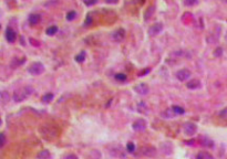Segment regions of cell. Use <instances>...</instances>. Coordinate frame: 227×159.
Here are the masks:
<instances>
[{
	"label": "cell",
	"mask_w": 227,
	"mask_h": 159,
	"mask_svg": "<svg viewBox=\"0 0 227 159\" xmlns=\"http://www.w3.org/2000/svg\"><path fill=\"white\" fill-rule=\"evenodd\" d=\"M33 90L31 86H25L23 88H19V90H16L15 93H13V100L15 102H22L25 100L30 94H32Z\"/></svg>",
	"instance_id": "6da1fadb"
},
{
	"label": "cell",
	"mask_w": 227,
	"mask_h": 159,
	"mask_svg": "<svg viewBox=\"0 0 227 159\" xmlns=\"http://www.w3.org/2000/svg\"><path fill=\"white\" fill-rule=\"evenodd\" d=\"M28 72L31 75H40V74H42L44 72V67L40 62H34L28 67Z\"/></svg>",
	"instance_id": "7a4b0ae2"
},
{
	"label": "cell",
	"mask_w": 227,
	"mask_h": 159,
	"mask_svg": "<svg viewBox=\"0 0 227 159\" xmlns=\"http://www.w3.org/2000/svg\"><path fill=\"white\" fill-rule=\"evenodd\" d=\"M112 40L114 42H122L124 40V38H125V31L122 29V28H120L118 30H115L113 33H112Z\"/></svg>",
	"instance_id": "3957f363"
},
{
	"label": "cell",
	"mask_w": 227,
	"mask_h": 159,
	"mask_svg": "<svg viewBox=\"0 0 227 159\" xmlns=\"http://www.w3.org/2000/svg\"><path fill=\"white\" fill-rule=\"evenodd\" d=\"M146 126H147V124H146V122L144 120L143 118H139L133 123L132 127L136 132H143V130L146 129Z\"/></svg>",
	"instance_id": "277c9868"
},
{
	"label": "cell",
	"mask_w": 227,
	"mask_h": 159,
	"mask_svg": "<svg viewBox=\"0 0 227 159\" xmlns=\"http://www.w3.org/2000/svg\"><path fill=\"white\" fill-rule=\"evenodd\" d=\"M190 76H191V72H190V70H187V69H182V70L177 71V73H176V79L178 81H181V82H185V81H187V80L190 79Z\"/></svg>",
	"instance_id": "5b68a950"
},
{
	"label": "cell",
	"mask_w": 227,
	"mask_h": 159,
	"mask_svg": "<svg viewBox=\"0 0 227 159\" xmlns=\"http://www.w3.org/2000/svg\"><path fill=\"white\" fill-rule=\"evenodd\" d=\"M163 30V25L161 22H157V23H154L150 27L149 29V35L150 37H155L159 33H161V31Z\"/></svg>",
	"instance_id": "8992f818"
},
{
	"label": "cell",
	"mask_w": 227,
	"mask_h": 159,
	"mask_svg": "<svg viewBox=\"0 0 227 159\" xmlns=\"http://www.w3.org/2000/svg\"><path fill=\"white\" fill-rule=\"evenodd\" d=\"M183 129H184V133H185L186 135L193 136V135L197 132V126L195 125L194 123H185Z\"/></svg>",
	"instance_id": "52a82bcc"
},
{
	"label": "cell",
	"mask_w": 227,
	"mask_h": 159,
	"mask_svg": "<svg viewBox=\"0 0 227 159\" xmlns=\"http://www.w3.org/2000/svg\"><path fill=\"white\" fill-rule=\"evenodd\" d=\"M134 90L137 94H141V95H146V94L149 93V91H150L149 85L145 83L137 84L136 86H134Z\"/></svg>",
	"instance_id": "ba28073f"
},
{
	"label": "cell",
	"mask_w": 227,
	"mask_h": 159,
	"mask_svg": "<svg viewBox=\"0 0 227 159\" xmlns=\"http://www.w3.org/2000/svg\"><path fill=\"white\" fill-rule=\"evenodd\" d=\"M156 148L153 147V146H145L142 148V154L144 156H147V157H154L156 155Z\"/></svg>",
	"instance_id": "9c48e42d"
},
{
	"label": "cell",
	"mask_w": 227,
	"mask_h": 159,
	"mask_svg": "<svg viewBox=\"0 0 227 159\" xmlns=\"http://www.w3.org/2000/svg\"><path fill=\"white\" fill-rule=\"evenodd\" d=\"M6 39L10 43H13L16 41V39H17V34L15 32V30L12 28H10V27L7 28V30H6Z\"/></svg>",
	"instance_id": "30bf717a"
},
{
	"label": "cell",
	"mask_w": 227,
	"mask_h": 159,
	"mask_svg": "<svg viewBox=\"0 0 227 159\" xmlns=\"http://www.w3.org/2000/svg\"><path fill=\"white\" fill-rule=\"evenodd\" d=\"M186 86L190 88V90H197V88H200L201 86H202V83L198 81V80H191V81H188L187 83H186Z\"/></svg>",
	"instance_id": "8fae6325"
},
{
	"label": "cell",
	"mask_w": 227,
	"mask_h": 159,
	"mask_svg": "<svg viewBox=\"0 0 227 159\" xmlns=\"http://www.w3.org/2000/svg\"><path fill=\"white\" fill-rule=\"evenodd\" d=\"M40 20H41V16L38 15V13H32V15L29 16V22H30V25H38L40 22Z\"/></svg>",
	"instance_id": "7c38bea8"
},
{
	"label": "cell",
	"mask_w": 227,
	"mask_h": 159,
	"mask_svg": "<svg viewBox=\"0 0 227 159\" xmlns=\"http://www.w3.org/2000/svg\"><path fill=\"white\" fill-rule=\"evenodd\" d=\"M110 152H111V155L114 156V157H124V152H123V149H122L121 146L119 147V149L117 150V149H115V145H113V149H111Z\"/></svg>",
	"instance_id": "4fadbf2b"
},
{
	"label": "cell",
	"mask_w": 227,
	"mask_h": 159,
	"mask_svg": "<svg viewBox=\"0 0 227 159\" xmlns=\"http://www.w3.org/2000/svg\"><path fill=\"white\" fill-rule=\"evenodd\" d=\"M37 158L38 159H50L51 158L50 151L47 150V149H43V150H41L39 154H38Z\"/></svg>",
	"instance_id": "5bb4252c"
},
{
	"label": "cell",
	"mask_w": 227,
	"mask_h": 159,
	"mask_svg": "<svg viewBox=\"0 0 227 159\" xmlns=\"http://www.w3.org/2000/svg\"><path fill=\"white\" fill-rule=\"evenodd\" d=\"M162 116L165 118H173L174 116H176V114L174 113V110L172 108H168V109H165V110L162 113Z\"/></svg>",
	"instance_id": "9a60e30c"
},
{
	"label": "cell",
	"mask_w": 227,
	"mask_h": 159,
	"mask_svg": "<svg viewBox=\"0 0 227 159\" xmlns=\"http://www.w3.org/2000/svg\"><path fill=\"white\" fill-rule=\"evenodd\" d=\"M196 159H214V157L207 151H201V152H198Z\"/></svg>",
	"instance_id": "2e32d148"
},
{
	"label": "cell",
	"mask_w": 227,
	"mask_h": 159,
	"mask_svg": "<svg viewBox=\"0 0 227 159\" xmlns=\"http://www.w3.org/2000/svg\"><path fill=\"white\" fill-rule=\"evenodd\" d=\"M0 98L3 103H8L10 100V94L7 91H2V92H0Z\"/></svg>",
	"instance_id": "e0dca14e"
},
{
	"label": "cell",
	"mask_w": 227,
	"mask_h": 159,
	"mask_svg": "<svg viewBox=\"0 0 227 159\" xmlns=\"http://www.w3.org/2000/svg\"><path fill=\"white\" fill-rule=\"evenodd\" d=\"M58 32V27L57 25H51V27H49L47 30H46V33L48 34V35H54V34Z\"/></svg>",
	"instance_id": "ac0fdd59"
},
{
	"label": "cell",
	"mask_w": 227,
	"mask_h": 159,
	"mask_svg": "<svg viewBox=\"0 0 227 159\" xmlns=\"http://www.w3.org/2000/svg\"><path fill=\"white\" fill-rule=\"evenodd\" d=\"M52 100H53V94L52 93H48V94L43 95V97H42V102L46 103V104H49L50 102H52Z\"/></svg>",
	"instance_id": "d6986e66"
},
{
	"label": "cell",
	"mask_w": 227,
	"mask_h": 159,
	"mask_svg": "<svg viewBox=\"0 0 227 159\" xmlns=\"http://www.w3.org/2000/svg\"><path fill=\"white\" fill-rule=\"evenodd\" d=\"M154 9H155V6H151V7H149V8H147L146 12H145V15H144L145 20H147V19H149V16H150V17L153 16V13H154Z\"/></svg>",
	"instance_id": "ffe728a7"
},
{
	"label": "cell",
	"mask_w": 227,
	"mask_h": 159,
	"mask_svg": "<svg viewBox=\"0 0 227 159\" xmlns=\"http://www.w3.org/2000/svg\"><path fill=\"white\" fill-rule=\"evenodd\" d=\"M84 60H85V52H84V51H82L80 54H78L76 57V62H79V63L84 62Z\"/></svg>",
	"instance_id": "44dd1931"
},
{
	"label": "cell",
	"mask_w": 227,
	"mask_h": 159,
	"mask_svg": "<svg viewBox=\"0 0 227 159\" xmlns=\"http://www.w3.org/2000/svg\"><path fill=\"white\" fill-rule=\"evenodd\" d=\"M172 109L174 110V113L176 114V115H182V114H184V108H182L181 106H172Z\"/></svg>",
	"instance_id": "7402d4cb"
},
{
	"label": "cell",
	"mask_w": 227,
	"mask_h": 159,
	"mask_svg": "<svg viewBox=\"0 0 227 159\" xmlns=\"http://www.w3.org/2000/svg\"><path fill=\"white\" fill-rule=\"evenodd\" d=\"M76 17V11H69L67 13V20L68 21H72V20H74Z\"/></svg>",
	"instance_id": "603a6c76"
},
{
	"label": "cell",
	"mask_w": 227,
	"mask_h": 159,
	"mask_svg": "<svg viewBox=\"0 0 227 159\" xmlns=\"http://www.w3.org/2000/svg\"><path fill=\"white\" fill-rule=\"evenodd\" d=\"M126 149H127V151H129V152H134V150H135L134 142H127V145H126Z\"/></svg>",
	"instance_id": "cb8c5ba5"
},
{
	"label": "cell",
	"mask_w": 227,
	"mask_h": 159,
	"mask_svg": "<svg viewBox=\"0 0 227 159\" xmlns=\"http://www.w3.org/2000/svg\"><path fill=\"white\" fill-rule=\"evenodd\" d=\"M6 135L3 134V133H1L0 134V148H2L3 146H5V144H6Z\"/></svg>",
	"instance_id": "d4e9b609"
},
{
	"label": "cell",
	"mask_w": 227,
	"mask_h": 159,
	"mask_svg": "<svg viewBox=\"0 0 227 159\" xmlns=\"http://www.w3.org/2000/svg\"><path fill=\"white\" fill-rule=\"evenodd\" d=\"M115 79H117L118 81H120V82H124V81L126 80V75L125 74L120 73V74H117V75H115Z\"/></svg>",
	"instance_id": "484cf974"
},
{
	"label": "cell",
	"mask_w": 227,
	"mask_h": 159,
	"mask_svg": "<svg viewBox=\"0 0 227 159\" xmlns=\"http://www.w3.org/2000/svg\"><path fill=\"white\" fill-rule=\"evenodd\" d=\"M198 2L197 1H194V0H187V1H184V5L187 6V7H191V6H195L197 5Z\"/></svg>",
	"instance_id": "4316f807"
},
{
	"label": "cell",
	"mask_w": 227,
	"mask_h": 159,
	"mask_svg": "<svg viewBox=\"0 0 227 159\" xmlns=\"http://www.w3.org/2000/svg\"><path fill=\"white\" fill-rule=\"evenodd\" d=\"M30 43L33 45V47H40V42L38 41V40H34V39H32V38H30Z\"/></svg>",
	"instance_id": "83f0119b"
},
{
	"label": "cell",
	"mask_w": 227,
	"mask_h": 159,
	"mask_svg": "<svg viewBox=\"0 0 227 159\" xmlns=\"http://www.w3.org/2000/svg\"><path fill=\"white\" fill-rule=\"evenodd\" d=\"M222 53H223V50H222L220 48H217L216 50L214 51V55H215V57H217V58L222 55Z\"/></svg>",
	"instance_id": "f1b7e54d"
},
{
	"label": "cell",
	"mask_w": 227,
	"mask_h": 159,
	"mask_svg": "<svg viewBox=\"0 0 227 159\" xmlns=\"http://www.w3.org/2000/svg\"><path fill=\"white\" fill-rule=\"evenodd\" d=\"M220 117L227 118V108H225L224 110H222V112H220Z\"/></svg>",
	"instance_id": "f546056e"
},
{
	"label": "cell",
	"mask_w": 227,
	"mask_h": 159,
	"mask_svg": "<svg viewBox=\"0 0 227 159\" xmlns=\"http://www.w3.org/2000/svg\"><path fill=\"white\" fill-rule=\"evenodd\" d=\"M84 3H85L86 6H93V5L96 3V1H95V0H91V1H85Z\"/></svg>",
	"instance_id": "4dcf8cb0"
},
{
	"label": "cell",
	"mask_w": 227,
	"mask_h": 159,
	"mask_svg": "<svg viewBox=\"0 0 227 159\" xmlns=\"http://www.w3.org/2000/svg\"><path fill=\"white\" fill-rule=\"evenodd\" d=\"M149 72H150V69H145L142 73H139V76H143V75H145V74H147Z\"/></svg>",
	"instance_id": "1f68e13d"
},
{
	"label": "cell",
	"mask_w": 227,
	"mask_h": 159,
	"mask_svg": "<svg viewBox=\"0 0 227 159\" xmlns=\"http://www.w3.org/2000/svg\"><path fill=\"white\" fill-rule=\"evenodd\" d=\"M66 159H78V157H76V155H73V154H70V155H68L67 157H66Z\"/></svg>",
	"instance_id": "d6a6232c"
},
{
	"label": "cell",
	"mask_w": 227,
	"mask_h": 159,
	"mask_svg": "<svg viewBox=\"0 0 227 159\" xmlns=\"http://www.w3.org/2000/svg\"><path fill=\"white\" fill-rule=\"evenodd\" d=\"M91 17L89 16V17H86V20H85V25H91Z\"/></svg>",
	"instance_id": "836d02e7"
},
{
	"label": "cell",
	"mask_w": 227,
	"mask_h": 159,
	"mask_svg": "<svg viewBox=\"0 0 227 159\" xmlns=\"http://www.w3.org/2000/svg\"><path fill=\"white\" fill-rule=\"evenodd\" d=\"M108 3H117V1H113V0H108Z\"/></svg>",
	"instance_id": "e575fe53"
},
{
	"label": "cell",
	"mask_w": 227,
	"mask_h": 159,
	"mask_svg": "<svg viewBox=\"0 0 227 159\" xmlns=\"http://www.w3.org/2000/svg\"><path fill=\"white\" fill-rule=\"evenodd\" d=\"M2 125V120H1V118H0V126Z\"/></svg>",
	"instance_id": "d590c367"
},
{
	"label": "cell",
	"mask_w": 227,
	"mask_h": 159,
	"mask_svg": "<svg viewBox=\"0 0 227 159\" xmlns=\"http://www.w3.org/2000/svg\"><path fill=\"white\" fill-rule=\"evenodd\" d=\"M0 27H1V25H0Z\"/></svg>",
	"instance_id": "8d00e7d4"
}]
</instances>
